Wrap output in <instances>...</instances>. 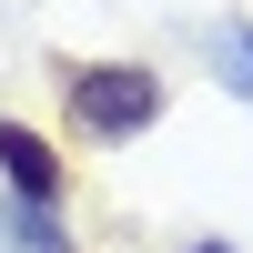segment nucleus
Returning <instances> with one entry per match:
<instances>
[{"label": "nucleus", "mask_w": 253, "mask_h": 253, "mask_svg": "<svg viewBox=\"0 0 253 253\" xmlns=\"http://www.w3.org/2000/svg\"><path fill=\"white\" fill-rule=\"evenodd\" d=\"M203 61H213V81L233 101H253V20H213L203 31Z\"/></svg>", "instance_id": "20e7f679"}, {"label": "nucleus", "mask_w": 253, "mask_h": 253, "mask_svg": "<svg viewBox=\"0 0 253 253\" xmlns=\"http://www.w3.org/2000/svg\"><path fill=\"white\" fill-rule=\"evenodd\" d=\"M51 91H61V132L91 142V152H122L162 122V71L152 61H51Z\"/></svg>", "instance_id": "f257e3e1"}, {"label": "nucleus", "mask_w": 253, "mask_h": 253, "mask_svg": "<svg viewBox=\"0 0 253 253\" xmlns=\"http://www.w3.org/2000/svg\"><path fill=\"white\" fill-rule=\"evenodd\" d=\"M0 253H81V233L61 223V203H31V193H0Z\"/></svg>", "instance_id": "7ed1b4c3"}, {"label": "nucleus", "mask_w": 253, "mask_h": 253, "mask_svg": "<svg viewBox=\"0 0 253 253\" xmlns=\"http://www.w3.org/2000/svg\"><path fill=\"white\" fill-rule=\"evenodd\" d=\"M0 193H31V203L71 193V172H61V152H51L41 122H0Z\"/></svg>", "instance_id": "f03ea898"}, {"label": "nucleus", "mask_w": 253, "mask_h": 253, "mask_svg": "<svg viewBox=\"0 0 253 253\" xmlns=\"http://www.w3.org/2000/svg\"><path fill=\"white\" fill-rule=\"evenodd\" d=\"M172 253H233V243H213V233H193V243H172Z\"/></svg>", "instance_id": "39448f33"}]
</instances>
